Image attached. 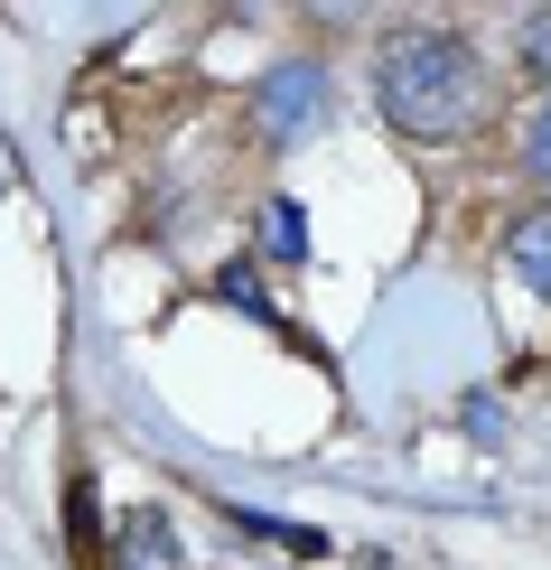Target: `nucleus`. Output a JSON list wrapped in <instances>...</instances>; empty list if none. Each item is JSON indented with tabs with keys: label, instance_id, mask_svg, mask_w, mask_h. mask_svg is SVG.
<instances>
[{
	"label": "nucleus",
	"instance_id": "nucleus-7",
	"mask_svg": "<svg viewBox=\"0 0 551 570\" xmlns=\"http://www.w3.org/2000/svg\"><path fill=\"white\" fill-rule=\"evenodd\" d=\"M215 299H225L234 318H262V327L281 318V308H272V291H262V281H253V263H225V272H215Z\"/></svg>",
	"mask_w": 551,
	"mask_h": 570
},
{
	"label": "nucleus",
	"instance_id": "nucleus-6",
	"mask_svg": "<svg viewBox=\"0 0 551 570\" xmlns=\"http://www.w3.org/2000/svg\"><path fill=\"white\" fill-rule=\"evenodd\" d=\"M122 570H178V533L159 505H131L122 514Z\"/></svg>",
	"mask_w": 551,
	"mask_h": 570
},
{
	"label": "nucleus",
	"instance_id": "nucleus-10",
	"mask_svg": "<svg viewBox=\"0 0 551 570\" xmlns=\"http://www.w3.org/2000/svg\"><path fill=\"white\" fill-rule=\"evenodd\" d=\"M523 76L551 85V10H542V19H523Z\"/></svg>",
	"mask_w": 551,
	"mask_h": 570
},
{
	"label": "nucleus",
	"instance_id": "nucleus-4",
	"mask_svg": "<svg viewBox=\"0 0 551 570\" xmlns=\"http://www.w3.org/2000/svg\"><path fill=\"white\" fill-rule=\"evenodd\" d=\"M505 263H514V281H533V291L551 299V206H523V216L505 225Z\"/></svg>",
	"mask_w": 551,
	"mask_h": 570
},
{
	"label": "nucleus",
	"instance_id": "nucleus-2",
	"mask_svg": "<svg viewBox=\"0 0 551 570\" xmlns=\"http://www.w3.org/2000/svg\"><path fill=\"white\" fill-rule=\"evenodd\" d=\"M57 524H66V561L76 570H112V524H104V487H94V468L76 459L66 468V487H57Z\"/></svg>",
	"mask_w": 551,
	"mask_h": 570
},
{
	"label": "nucleus",
	"instance_id": "nucleus-3",
	"mask_svg": "<svg viewBox=\"0 0 551 570\" xmlns=\"http://www.w3.org/2000/svg\"><path fill=\"white\" fill-rule=\"evenodd\" d=\"M318 112H327V76H318L308 57H291V66L262 76V122H272V140H299Z\"/></svg>",
	"mask_w": 551,
	"mask_h": 570
},
{
	"label": "nucleus",
	"instance_id": "nucleus-5",
	"mask_svg": "<svg viewBox=\"0 0 551 570\" xmlns=\"http://www.w3.org/2000/svg\"><path fill=\"white\" fill-rule=\"evenodd\" d=\"M225 524L244 533V542H281L291 561H327V552H337L318 524H281V514H253V505H225Z\"/></svg>",
	"mask_w": 551,
	"mask_h": 570
},
{
	"label": "nucleus",
	"instance_id": "nucleus-8",
	"mask_svg": "<svg viewBox=\"0 0 551 570\" xmlns=\"http://www.w3.org/2000/svg\"><path fill=\"white\" fill-rule=\"evenodd\" d=\"M262 244H272L281 263H308V216H299V197H272V216H262Z\"/></svg>",
	"mask_w": 551,
	"mask_h": 570
},
{
	"label": "nucleus",
	"instance_id": "nucleus-9",
	"mask_svg": "<svg viewBox=\"0 0 551 570\" xmlns=\"http://www.w3.org/2000/svg\"><path fill=\"white\" fill-rule=\"evenodd\" d=\"M523 169H533V178L551 187V94L533 104V122H523Z\"/></svg>",
	"mask_w": 551,
	"mask_h": 570
},
{
	"label": "nucleus",
	"instance_id": "nucleus-1",
	"mask_svg": "<svg viewBox=\"0 0 551 570\" xmlns=\"http://www.w3.org/2000/svg\"><path fill=\"white\" fill-rule=\"evenodd\" d=\"M374 104L402 140L440 150V140L486 122V57L459 29H393L374 47Z\"/></svg>",
	"mask_w": 551,
	"mask_h": 570
}]
</instances>
